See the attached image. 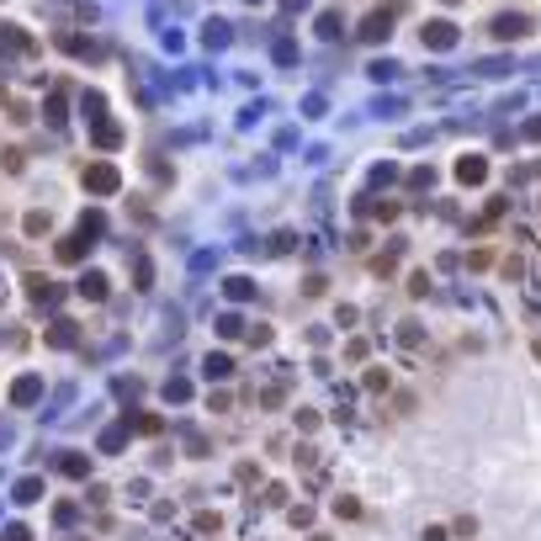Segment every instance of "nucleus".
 I'll return each mask as SVG.
<instances>
[{"mask_svg": "<svg viewBox=\"0 0 541 541\" xmlns=\"http://www.w3.org/2000/svg\"><path fill=\"white\" fill-rule=\"evenodd\" d=\"M525 32H531V21H525V16H494V38L509 43V38H525Z\"/></svg>", "mask_w": 541, "mask_h": 541, "instance_id": "obj_3", "label": "nucleus"}, {"mask_svg": "<svg viewBox=\"0 0 541 541\" xmlns=\"http://www.w3.org/2000/svg\"><path fill=\"white\" fill-rule=\"evenodd\" d=\"M0 101H5V85H0Z\"/></svg>", "mask_w": 541, "mask_h": 541, "instance_id": "obj_11", "label": "nucleus"}, {"mask_svg": "<svg viewBox=\"0 0 541 541\" xmlns=\"http://www.w3.org/2000/svg\"><path fill=\"white\" fill-rule=\"evenodd\" d=\"M85 186H91V191H117V170H112V165H91V170H85Z\"/></svg>", "mask_w": 541, "mask_h": 541, "instance_id": "obj_2", "label": "nucleus"}, {"mask_svg": "<svg viewBox=\"0 0 541 541\" xmlns=\"http://www.w3.org/2000/svg\"><path fill=\"white\" fill-rule=\"evenodd\" d=\"M451 43H457L451 21H424V48H451Z\"/></svg>", "mask_w": 541, "mask_h": 541, "instance_id": "obj_1", "label": "nucleus"}, {"mask_svg": "<svg viewBox=\"0 0 541 541\" xmlns=\"http://www.w3.org/2000/svg\"><path fill=\"white\" fill-rule=\"evenodd\" d=\"M457 176H461V180H467V186H478V180H483V176H488V165H483V160H478V154H467V160H461V165H457Z\"/></svg>", "mask_w": 541, "mask_h": 541, "instance_id": "obj_6", "label": "nucleus"}, {"mask_svg": "<svg viewBox=\"0 0 541 541\" xmlns=\"http://www.w3.org/2000/svg\"><path fill=\"white\" fill-rule=\"evenodd\" d=\"M536 361H541V340H536Z\"/></svg>", "mask_w": 541, "mask_h": 541, "instance_id": "obj_10", "label": "nucleus"}, {"mask_svg": "<svg viewBox=\"0 0 541 541\" xmlns=\"http://www.w3.org/2000/svg\"><path fill=\"white\" fill-rule=\"evenodd\" d=\"M387 27H393V11L382 5V11H372V16L361 21V38H387Z\"/></svg>", "mask_w": 541, "mask_h": 541, "instance_id": "obj_4", "label": "nucleus"}, {"mask_svg": "<svg viewBox=\"0 0 541 541\" xmlns=\"http://www.w3.org/2000/svg\"><path fill=\"white\" fill-rule=\"evenodd\" d=\"M96 143H106V149L122 143V128H117V122H101V128H96Z\"/></svg>", "mask_w": 541, "mask_h": 541, "instance_id": "obj_7", "label": "nucleus"}, {"mask_svg": "<svg viewBox=\"0 0 541 541\" xmlns=\"http://www.w3.org/2000/svg\"><path fill=\"white\" fill-rule=\"evenodd\" d=\"M59 261H80V239H64L59 244Z\"/></svg>", "mask_w": 541, "mask_h": 541, "instance_id": "obj_8", "label": "nucleus"}, {"mask_svg": "<svg viewBox=\"0 0 541 541\" xmlns=\"http://www.w3.org/2000/svg\"><path fill=\"white\" fill-rule=\"evenodd\" d=\"M80 298H91V302L106 298V276H101V271H85L80 276Z\"/></svg>", "mask_w": 541, "mask_h": 541, "instance_id": "obj_5", "label": "nucleus"}, {"mask_svg": "<svg viewBox=\"0 0 541 541\" xmlns=\"http://www.w3.org/2000/svg\"><path fill=\"white\" fill-rule=\"evenodd\" d=\"M207 377H228V356H213V361H207Z\"/></svg>", "mask_w": 541, "mask_h": 541, "instance_id": "obj_9", "label": "nucleus"}]
</instances>
